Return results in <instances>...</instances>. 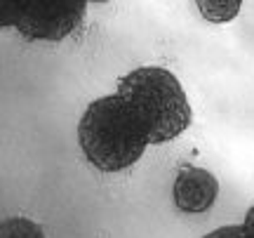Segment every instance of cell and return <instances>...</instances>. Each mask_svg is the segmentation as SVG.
Here are the masks:
<instances>
[{
  "label": "cell",
  "instance_id": "1",
  "mask_svg": "<svg viewBox=\"0 0 254 238\" xmlns=\"http://www.w3.org/2000/svg\"><path fill=\"white\" fill-rule=\"evenodd\" d=\"M78 142L85 158L101 172L132 167L151 144L146 125L120 92L99 97L85 109Z\"/></svg>",
  "mask_w": 254,
  "mask_h": 238
},
{
  "label": "cell",
  "instance_id": "2",
  "mask_svg": "<svg viewBox=\"0 0 254 238\" xmlns=\"http://www.w3.org/2000/svg\"><path fill=\"white\" fill-rule=\"evenodd\" d=\"M118 92L146 125L151 144H165L190 128V104L182 82L160 66H141L118 82Z\"/></svg>",
  "mask_w": 254,
  "mask_h": 238
},
{
  "label": "cell",
  "instance_id": "3",
  "mask_svg": "<svg viewBox=\"0 0 254 238\" xmlns=\"http://www.w3.org/2000/svg\"><path fill=\"white\" fill-rule=\"evenodd\" d=\"M87 0H0V24L26 40L59 43L82 24Z\"/></svg>",
  "mask_w": 254,
  "mask_h": 238
},
{
  "label": "cell",
  "instance_id": "4",
  "mask_svg": "<svg viewBox=\"0 0 254 238\" xmlns=\"http://www.w3.org/2000/svg\"><path fill=\"white\" fill-rule=\"evenodd\" d=\"M174 205L184 212H207L219 196L217 177L202 167L186 165L174 179Z\"/></svg>",
  "mask_w": 254,
  "mask_h": 238
},
{
  "label": "cell",
  "instance_id": "5",
  "mask_svg": "<svg viewBox=\"0 0 254 238\" xmlns=\"http://www.w3.org/2000/svg\"><path fill=\"white\" fill-rule=\"evenodd\" d=\"M200 14L212 24H226L238 17L243 0H195Z\"/></svg>",
  "mask_w": 254,
  "mask_h": 238
},
{
  "label": "cell",
  "instance_id": "6",
  "mask_svg": "<svg viewBox=\"0 0 254 238\" xmlns=\"http://www.w3.org/2000/svg\"><path fill=\"white\" fill-rule=\"evenodd\" d=\"M0 238H45V236H43L40 224L24 220V217H12V220L2 222Z\"/></svg>",
  "mask_w": 254,
  "mask_h": 238
},
{
  "label": "cell",
  "instance_id": "7",
  "mask_svg": "<svg viewBox=\"0 0 254 238\" xmlns=\"http://www.w3.org/2000/svg\"><path fill=\"white\" fill-rule=\"evenodd\" d=\"M202 238H250V234L245 231V227H238V224H231V227H221V229L212 231Z\"/></svg>",
  "mask_w": 254,
  "mask_h": 238
},
{
  "label": "cell",
  "instance_id": "8",
  "mask_svg": "<svg viewBox=\"0 0 254 238\" xmlns=\"http://www.w3.org/2000/svg\"><path fill=\"white\" fill-rule=\"evenodd\" d=\"M243 227H245V231L250 234V238H254V205L247 210L245 215V222H243Z\"/></svg>",
  "mask_w": 254,
  "mask_h": 238
},
{
  "label": "cell",
  "instance_id": "9",
  "mask_svg": "<svg viewBox=\"0 0 254 238\" xmlns=\"http://www.w3.org/2000/svg\"><path fill=\"white\" fill-rule=\"evenodd\" d=\"M92 2H106V0H92Z\"/></svg>",
  "mask_w": 254,
  "mask_h": 238
}]
</instances>
